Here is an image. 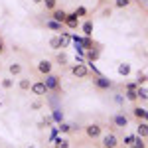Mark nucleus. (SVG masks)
Instances as JSON below:
<instances>
[{
    "instance_id": "nucleus-1",
    "label": "nucleus",
    "mask_w": 148,
    "mask_h": 148,
    "mask_svg": "<svg viewBox=\"0 0 148 148\" xmlns=\"http://www.w3.org/2000/svg\"><path fill=\"white\" fill-rule=\"evenodd\" d=\"M44 77H46V79H44V85H46L47 93H49V91L57 93L59 89H61V77L56 75L53 71H51V73H47V75H44Z\"/></svg>"
},
{
    "instance_id": "nucleus-2",
    "label": "nucleus",
    "mask_w": 148,
    "mask_h": 148,
    "mask_svg": "<svg viewBox=\"0 0 148 148\" xmlns=\"http://www.w3.org/2000/svg\"><path fill=\"white\" fill-rule=\"evenodd\" d=\"M83 130H85V136L89 138V140H99L103 134V125L101 123H89Z\"/></svg>"
},
{
    "instance_id": "nucleus-3",
    "label": "nucleus",
    "mask_w": 148,
    "mask_h": 148,
    "mask_svg": "<svg viewBox=\"0 0 148 148\" xmlns=\"http://www.w3.org/2000/svg\"><path fill=\"white\" fill-rule=\"evenodd\" d=\"M89 73H91V69H89L87 63H75V65L71 67V75L77 77V79H85V77H89Z\"/></svg>"
},
{
    "instance_id": "nucleus-4",
    "label": "nucleus",
    "mask_w": 148,
    "mask_h": 148,
    "mask_svg": "<svg viewBox=\"0 0 148 148\" xmlns=\"http://www.w3.org/2000/svg\"><path fill=\"white\" fill-rule=\"evenodd\" d=\"M101 146L103 148H119V138L114 132H107V134H101Z\"/></svg>"
},
{
    "instance_id": "nucleus-5",
    "label": "nucleus",
    "mask_w": 148,
    "mask_h": 148,
    "mask_svg": "<svg viewBox=\"0 0 148 148\" xmlns=\"http://www.w3.org/2000/svg\"><path fill=\"white\" fill-rule=\"evenodd\" d=\"M93 85H95L99 91H109V89H113V81L109 79V77H105V75H97V77L93 79Z\"/></svg>"
},
{
    "instance_id": "nucleus-6",
    "label": "nucleus",
    "mask_w": 148,
    "mask_h": 148,
    "mask_svg": "<svg viewBox=\"0 0 148 148\" xmlns=\"http://www.w3.org/2000/svg\"><path fill=\"white\" fill-rule=\"evenodd\" d=\"M36 69H38V73L40 75H47V73H51L53 71V61L51 59H40L38 63H36Z\"/></svg>"
},
{
    "instance_id": "nucleus-7",
    "label": "nucleus",
    "mask_w": 148,
    "mask_h": 148,
    "mask_svg": "<svg viewBox=\"0 0 148 148\" xmlns=\"http://www.w3.org/2000/svg\"><path fill=\"white\" fill-rule=\"evenodd\" d=\"M111 123H113L114 128H123V130H125L126 126H128V123H130V119H128L125 113H116L113 119H111Z\"/></svg>"
},
{
    "instance_id": "nucleus-8",
    "label": "nucleus",
    "mask_w": 148,
    "mask_h": 148,
    "mask_svg": "<svg viewBox=\"0 0 148 148\" xmlns=\"http://www.w3.org/2000/svg\"><path fill=\"white\" fill-rule=\"evenodd\" d=\"M79 18L75 16V12H67V16H65V20H63V28H67V30H77L79 28Z\"/></svg>"
},
{
    "instance_id": "nucleus-9",
    "label": "nucleus",
    "mask_w": 148,
    "mask_h": 148,
    "mask_svg": "<svg viewBox=\"0 0 148 148\" xmlns=\"http://www.w3.org/2000/svg\"><path fill=\"white\" fill-rule=\"evenodd\" d=\"M30 91L34 93L36 97H44L47 93V89H46V85H44V81H34V83L30 85Z\"/></svg>"
},
{
    "instance_id": "nucleus-10",
    "label": "nucleus",
    "mask_w": 148,
    "mask_h": 148,
    "mask_svg": "<svg viewBox=\"0 0 148 148\" xmlns=\"http://www.w3.org/2000/svg\"><path fill=\"white\" fill-rule=\"evenodd\" d=\"M132 119H136L138 123H140V121H146L148 119L146 107H134V109H132Z\"/></svg>"
},
{
    "instance_id": "nucleus-11",
    "label": "nucleus",
    "mask_w": 148,
    "mask_h": 148,
    "mask_svg": "<svg viewBox=\"0 0 148 148\" xmlns=\"http://www.w3.org/2000/svg\"><path fill=\"white\" fill-rule=\"evenodd\" d=\"M49 14H51L49 18H51L53 22H57V24H63L65 16H67V12H65V10H59V8H53V10L49 12Z\"/></svg>"
},
{
    "instance_id": "nucleus-12",
    "label": "nucleus",
    "mask_w": 148,
    "mask_h": 148,
    "mask_svg": "<svg viewBox=\"0 0 148 148\" xmlns=\"http://www.w3.org/2000/svg\"><path fill=\"white\" fill-rule=\"evenodd\" d=\"M79 26H81V32H83L85 38H91L93 36V26H95V24H93L91 18H87V20H85L83 24H79Z\"/></svg>"
},
{
    "instance_id": "nucleus-13",
    "label": "nucleus",
    "mask_w": 148,
    "mask_h": 148,
    "mask_svg": "<svg viewBox=\"0 0 148 148\" xmlns=\"http://www.w3.org/2000/svg\"><path fill=\"white\" fill-rule=\"evenodd\" d=\"M22 71H24V65H22V63H18V61H14V63H10V65H8V73H10L12 77L22 75Z\"/></svg>"
},
{
    "instance_id": "nucleus-14",
    "label": "nucleus",
    "mask_w": 148,
    "mask_h": 148,
    "mask_svg": "<svg viewBox=\"0 0 148 148\" xmlns=\"http://www.w3.org/2000/svg\"><path fill=\"white\" fill-rule=\"evenodd\" d=\"M85 56H87V59H89L87 63H93V61H97V59H99V56H101V49H99V47H95V49H93V47H87Z\"/></svg>"
},
{
    "instance_id": "nucleus-15",
    "label": "nucleus",
    "mask_w": 148,
    "mask_h": 148,
    "mask_svg": "<svg viewBox=\"0 0 148 148\" xmlns=\"http://www.w3.org/2000/svg\"><path fill=\"white\" fill-rule=\"evenodd\" d=\"M136 136L144 138V140L148 138V123H146V121H140V123H138V126H136Z\"/></svg>"
},
{
    "instance_id": "nucleus-16",
    "label": "nucleus",
    "mask_w": 148,
    "mask_h": 148,
    "mask_svg": "<svg viewBox=\"0 0 148 148\" xmlns=\"http://www.w3.org/2000/svg\"><path fill=\"white\" fill-rule=\"evenodd\" d=\"M53 148H71V140L65 136H57L53 140Z\"/></svg>"
},
{
    "instance_id": "nucleus-17",
    "label": "nucleus",
    "mask_w": 148,
    "mask_h": 148,
    "mask_svg": "<svg viewBox=\"0 0 148 148\" xmlns=\"http://www.w3.org/2000/svg\"><path fill=\"white\" fill-rule=\"evenodd\" d=\"M56 61H57V65H61V67H65L67 65V53L65 51H57V56H56Z\"/></svg>"
},
{
    "instance_id": "nucleus-18",
    "label": "nucleus",
    "mask_w": 148,
    "mask_h": 148,
    "mask_svg": "<svg viewBox=\"0 0 148 148\" xmlns=\"http://www.w3.org/2000/svg\"><path fill=\"white\" fill-rule=\"evenodd\" d=\"M46 28L53 30V32H61V30H63V24H57V22H53V20L49 18V20H46Z\"/></svg>"
},
{
    "instance_id": "nucleus-19",
    "label": "nucleus",
    "mask_w": 148,
    "mask_h": 148,
    "mask_svg": "<svg viewBox=\"0 0 148 148\" xmlns=\"http://www.w3.org/2000/svg\"><path fill=\"white\" fill-rule=\"evenodd\" d=\"M125 99L130 103H136L138 97H136V89H125Z\"/></svg>"
},
{
    "instance_id": "nucleus-20",
    "label": "nucleus",
    "mask_w": 148,
    "mask_h": 148,
    "mask_svg": "<svg viewBox=\"0 0 148 148\" xmlns=\"http://www.w3.org/2000/svg\"><path fill=\"white\" fill-rule=\"evenodd\" d=\"M130 71H132V69H130L128 63H121V65H119V75H123V77L130 75Z\"/></svg>"
},
{
    "instance_id": "nucleus-21",
    "label": "nucleus",
    "mask_w": 148,
    "mask_h": 148,
    "mask_svg": "<svg viewBox=\"0 0 148 148\" xmlns=\"http://www.w3.org/2000/svg\"><path fill=\"white\" fill-rule=\"evenodd\" d=\"M30 85H32L30 79H20L18 81V89H20V91H30Z\"/></svg>"
},
{
    "instance_id": "nucleus-22",
    "label": "nucleus",
    "mask_w": 148,
    "mask_h": 148,
    "mask_svg": "<svg viewBox=\"0 0 148 148\" xmlns=\"http://www.w3.org/2000/svg\"><path fill=\"white\" fill-rule=\"evenodd\" d=\"M49 47H51V49H56V51L61 49V44H59V38H57V36L49 38Z\"/></svg>"
},
{
    "instance_id": "nucleus-23",
    "label": "nucleus",
    "mask_w": 148,
    "mask_h": 148,
    "mask_svg": "<svg viewBox=\"0 0 148 148\" xmlns=\"http://www.w3.org/2000/svg\"><path fill=\"white\" fill-rule=\"evenodd\" d=\"M42 4L46 6L47 12H51L53 8H57V0H42Z\"/></svg>"
},
{
    "instance_id": "nucleus-24",
    "label": "nucleus",
    "mask_w": 148,
    "mask_h": 148,
    "mask_svg": "<svg viewBox=\"0 0 148 148\" xmlns=\"http://www.w3.org/2000/svg\"><path fill=\"white\" fill-rule=\"evenodd\" d=\"M57 38H59V44H61V47H67L69 42H71V36H69V34H61V36H57Z\"/></svg>"
},
{
    "instance_id": "nucleus-25",
    "label": "nucleus",
    "mask_w": 148,
    "mask_h": 148,
    "mask_svg": "<svg viewBox=\"0 0 148 148\" xmlns=\"http://www.w3.org/2000/svg\"><path fill=\"white\" fill-rule=\"evenodd\" d=\"M132 146H136V148H146V140H144V138H140V136H134V140H132Z\"/></svg>"
},
{
    "instance_id": "nucleus-26",
    "label": "nucleus",
    "mask_w": 148,
    "mask_h": 148,
    "mask_svg": "<svg viewBox=\"0 0 148 148\" xmlns=\"http://www.w3.org/2000/svg\"><path fill=\"white\" fill-rule=\"evenodd\" d=\"M57 128H59V132H63V134H69V132H71V125L63 123V121L59 123V126H57Z\"/></svg>"
},
{
    "instance_id": "nucleus-27",
    "label": "nucleus",
    "mask_w": 148,
    "mask_h": 148,
    "mask_svg": "<svg viewBox=\"0 0 148 148\" xmlns=\"http://www.w3.org/2000/svg\"><path fill=\"white\" fill-rule=\"evenodd\" d=\"M75 16H77V18H83V16H87V8H85V6H77V8H75Z\"/></svg>"
},
{
    "instance_id": "nucleus-28",
    "label": "nucleus",
    "mask_w": 148,
    "mask_h": 148,
    "mask_svg": "<svg viewBox=\"0 0 148 148\" xmlns=\"http://www.w3.org/2000/svg\"><path fill=\"white\" fill-rule=\"evenodd\" d=\"M136 85H146V71H138Z\"/></svg>"
},
{
    "instance_id": "nucleus-29",
    "label": "nucleus",
    "mask_w": 148,
    "mask_h": 148,
    "mask_svg": "<svg viewBox=\"0 0 148 148\" xmlns=\"http://www.w3.org/2000/svg\"><path fill=\"white\" fill-rule=\"evenodd\" d=\"M12 85H14V81H12V79H2V89L8 91V89H12Z\"/></svg>"
},
{
    "instance_id": "nucleus-30",
    "label": "nucleus",
    "mask_w": 148,
    "mask_h": 148,
    "mask_svg": "<svg viewBox=\"0 0 148 148\" xmlns=\"http://www.w3.org/2000/svg\"><path fill=\"white\" fill-rule=\"evenodd\" d=\"M132 140H134V136L128 134V136H125V144H126V146H132Z\"/></svg>"
},
{
    "instance_id": "nucleus-31",
    "label": "nucleus",
    "mask_w": 148,
    "mask_h": 148,
    "mask_svg": "<svg viewBox=\"0 0 148 148\" xmlns=\"http://www.w3.org/2000/svg\"><path fill=\"white\" fill-rule=\"evenodd\" d=\"M4 51H6V46H4V42H2V40H0V56H2V53H4Z\"/></svg>"
},
{
    "instance_id": "nucleus-32",
    "label": "nucleus",
    "mask_w": 148,
    "mask_h": 148,
    "mask_svg": "<svg viewBox=\"0 0 148 148\" xmlns=\"http://www.w3.org/2000/svg\"><path fill=\"white\" fill-rule=\"evenodd\" d=\"M32 2H34V4H42V0H32Z\"/></svg>"
},
{
    "instance_id": "nucleus-33",
    "label": "nucleus",
    "mask_w": 148,
    "mask_h": 148,
    "mask_svg": "<svg viewBox=\"0 0 148 148\" xmlns=\"http://www.w3.org/2000/svg\"><path fill=\"white\" fill-rule=\"evenodd\" d=\"M128 148H136V146H128Z\"/></svg>"
},
{
    "instance_id": "nucleus-34",
    "label": "nucleus",
    "mask_w": 148,
    "mask_h": 148,
    "mask_svg": "<svg viewBox=\"0 0 148 148\" xmlns=\"http://www.w3.org/2000/svg\"><path fill=\"white\" fill-rule=\"evenodd\" d=\"M28 148H36V146H28Z\"/></svg>"
}]
</instances>
